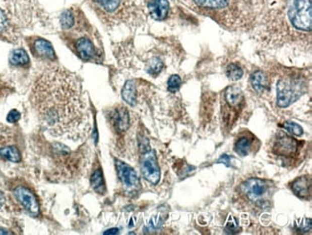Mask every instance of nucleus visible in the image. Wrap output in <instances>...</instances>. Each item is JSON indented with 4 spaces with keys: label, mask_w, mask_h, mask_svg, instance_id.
Masks as SVG:
<instances>
[{
    "label": "nucleus",
    "mask_w": 312,
    "mask_h": 235,
    "mask_svg": "<svg viewBox=\"0 0 312 235\" xmlns=\"http://www.w3.org/2000/svg\"><path fill=\"white\" fill-rule=\"evenodd\" d=\"M32 102L52 135L70 140L82 138L89 127V114L79 79L54 67L34 85Z\"/></svg>",
    "instance_id": "1"
},
{
    "label": "nucleus",
    "mask_w": 312,
    "mask_h": 235,
    "mask_svg": "<svg viewBox=\"0 0 312 235\" xmlns=\"http://www.w3.org/2000/svg\"><path fill=\"white\" fill-rule=\"evenodd\" d=\"M227 26H249L257 21L261 0H175Z\"/></svg>",
    "instance_id": "2"
},
{
    "label": "nucleus",
    "mask_w": 312,
    "mask_h": 235,
    "mask_svg": "<svg viewBox=\"0 0 312 235\" xmlns=\"http://www.w3.org/2000/svg\"><path fill=\"white\" fill-rule=\"evenodd\" d=\"M109 24H141L145 17L144 0H86Z\"/></svg>",
    "instance_id": "3"
},
{
    "label": "nucleus",
    "mask_w": 312,
    "mask_h": 235,
    "mask_svg": "<svg viewBox=\"0 0 312 235\" xmlns=\"http://www.w3.org/2000/svg\"><path fill=\"white\" fill-rule=\"evenodd\" d=\"M307 81L300 75H286L277 82V104L286 108L307 92Z\"/></svg>",
    "instance_id": "4"
},
{
    "label": "nucleus",
    "mask_w": 312,
    "mask_h": 235,
    "mask_svg": "<svg viewBox=\"0 0 312 235\" xmlns=\"http://www.w3.org/2000/svg\"><path fill=\"white\" fill-rule=\"evenodd\" d=\"M242 192L255 205H262L269 197V182L261 178H250L241 186Z\"/></svg>",
    "instance_id": "5"
},
{
    "label": "nucleus",
    "mask_w": 312,
    "mask_h": 235,
    "mask_svg": "<svg viewBox=\"0 0 312 235\" xmlns=\"http://www.w3.org/2000/svg\"><path fill=\"white\" fill-rule=\"evenodd\" d=\"M115 161H116L115 167L117 174L126 191L128 193H136L141 187V182L138 174L129 165L122 162L120 160Z\"/></svg>",
    "instance_id": "6"
},
{
    "label": "nucleus",
    "mask_w": 312,
    "mask_h": 235,
    "mask_svg": "<svg viewBox=\"0 0 312 235\" xmlns=\"http://www.w3.org/2000/svg\"><path fill=\"white\" fill-rule=\"evenodd\" d=\"M141 173L143 177L152 184H157L161 178V171L155 152L148 151L143 154L141 162Z\"/></svg>",
    "instance_id": "7"
},
{
    "label": "nucleus",
    "mask_w": 312,
    "mask_h": 235,
    "mask_svg": "<svg viewBox=\"0 0 312 235\" xmlns=\"http://www.w3.org/2000/svg\"><path fill=\"white\" fill-rule=\"evenodd\" d=\"M14 194L20 205L33 217H37L40 214V205L35 197L29 189L23 186H19L15 189Z\"/></svg>",
    "instance_id": "8"
},
{
    "label": "nucleus",
    "mask_w": 312,
    "mask_h": 235,
    "mask_svg": "<svg viewBox=\"0 0 312 235\" xmlns=\"http://www.w3.org/2000/svg\"><path fill=\"white\" fill-rule=\"evenodd\" d=\"M145 10L155 21L166 20L171 11L170 0H144Z\"/></svg>",
    "instance_id": "9"
},
{
    "label": "nucleus",
    "mask_w": 312,
    "mask_h": 235,
    "mask_svg": "<svg viewBox=\"0 0 312 235\" xmlns=\"http://www.w3.org/2000/svg\"><path fill=\"white\" fill-rule=\"evenodd\" d=\"M298 148L299 142L295 138L282 133L277 137L273 151L278 155L292 156L298 152Z\"/></svg>",
    "instance_id": "10"
},
{
    "label": "nucleus",
    "mask_w": 312,
    "mask_h": 235,
    "mask_svg": "<svg viewBox=\"0 0 312 235\" xmlns=\"http://www.w3.org/2000/svg\"><path fill=\"white\" fill-rule=\"evenodd\" d=\"M74 50L83 61H94L97 59L98 52L90 38L80 37L74 42Z\"/></svg>",
    "instance_id": "11"
},
{
    "label": "nucleus",
    "mask_w": 312,
    "mask_h": 235,
    "mask_svg": "<svg viewBox=\"0 0 312 235\" xmlns=\"http://www.w3.org/2000/svg\"><path fill=\"white\" fill-rule=\"evenodd\" d=\"M32 52L35 56L41 58V59H48L50 61H55L57 59L56 53L54 52V49L52 46L50 41L39 38L33 41L32 43Z\"/></svg>",
    "instance_id": "12"
},
{
    "label": "nucleus",
    "mask_w": 312,
    "mask_h": 235,
    "mask_svg": "<svg viewBox=\"0 0 312 235\" xmlns=\"http://www.w3.org/2000/svg\"><path fill=\"white\" fill-rule=\"evenodd\" d=\"M250 83L253 90L259 95H262L270 90L269 76L261 70L253 72L250 77Z\"/></svg>",
    "instance_id": "13"
},
{
    "label": "nucleus",
    "mask_w": 312,
    "mask_h": 235,
    "mask_svg": "<svg viewBox=\"0 0 312 235\" xmlns=\"http://www.w3.org/2000/svg\"><path fill=\"white\" fill-rule=\"evenodd\" d=\"M291 188L293 192L299 198L308 200L311 195V179L307 175L298 177L293 181Z\"/></svg>",
    "instance_id": "14"
},
{
    "label": "nucleus",
    "mask_w": 312,
    "mask_h": 235,
    "mask_svg": "<svg viewBox=\"0 0 312 235\" xmlns=\"http://www.w3.org/2000/svg\"><path fill=\"white\" fill-rule=\"evenodd\" d=\"M113 123L119 131H126L130 125L129 112L125 107H119L114 110L112 115Z\"/></svg>",
    "instance_id": "15"
},
{
    "label": "nucleus",
    "mask_w": 312,
    "mask_h": 235,
    "mask_svg": "<svg viewBox=\"0 0 312 235\" xmlns=\"http://www.w3.org/2000/svg\"><path fill=\"white\" fill-rule=\"evenodd\" d=\"M121 96L123 101L126 103H128L131 106H135L138 100V95H137V87L136 83L134 80H128L125 83Z\"/></svg>",
    "instance_id": "16"
},
{
    "label": "nucleus",
    "mask_w": 312,
    "mask_h": 235,
    "mask_svg": "<svg viewBox=\"0 0 312 235\" xmlns=\"http://www.w3.org/2000/svg\"><path fill=\"white\" fill-rule=\"evenodd\" d=\"M91 187L98 194H104L106 192V186L103 173L101 169H96L91 176Z\"/></svg>",
    "instance_id": "17"
},
{
    "label": "nucleus",
    "mask_w": 312,
    "mask_h": 235,
    "mask_svg": "<svg viewBox=\"0 0 312 235\" xmlns=\"http://www.w3.org/2000/svg\"><path fill=\"white\" fill-rule=\"evenodd\" d=\"M252 144L253 139L247 136H242L234 144V152L240 156H246L252 149Z\"/></svg>",
    "instance_id": "18"
},
{
    "label": "nucleus",
    "mask_w": 312,
    "mask_h": 235,
    "mask_svg": "<svg viewBox=\"0 0 312 235\" xmlns=\"http://www.w3.org/2000/svg\"><path fill=\"white\" fill-rule=\"evenodd\" d=\"M0 156L3 159L14 163H18L21 160L20 151L14 146H8L0 149Z\"/></svg>",
    "instance_id": "19"
},
{
    "label": "nucleus",
    "mask_w": 312,
    "mask_h": 235,
    "mask_svg": "<svg viewBox=\"0 0 312 235\" xmlns=\"http://www.w3.org/2000/svg\"><path fill=\"white\" fill-rule=\"evenodd\" d=\"M30 62L27 52L23 49L15 50L11 53L10 63L14 66H26Z\"/></svg>",
    "instance_id": "20"
},
{
    "label": "nucleus",
    "mask_w": 312,
    "mask_h": 235,
    "mask_svg": "<svg viewBox=\"0 0 312 235\" xmlns=\"http://www.w3.org/2000/svg\"><path fill=\"white\" fill-rule=\"evenodd\" d=\"M243 74H244V72H243L241 67L236 63L229 64L227 69H226V75L232 81L240 80Z\"/></svg>",
    "instance_id": "21"
},
{
    "label": "nucleus",
    "mask_w": 312,
    "mask_h": 235,
    "mask_svg": "<svg viewBox=\"0 0 312 235\" xmlns=\"http://www.w3.org/2000/svg\"><path fill=\"white\" fill-rule=\"evenodd\" d=\"M10 28V19L7 14V8L3 4V0H0V35L5 34Z\"/></svg>",
    "instance_id": "22"
},
{
    "label": "nucleus",
    "mask_w": 312,
    "mask_h": 235,
    "mask_svg": "<svg viewBox=\"0 0 312 235\" xmlns=\"http://www.w3.org/2000/svg\"><path fill=\"white\" fill-rule=\"evenodd\" d=\"M162 69H163V63H162V61L158 57H154L147 64L146 71H147L149 74L153 75V76H157L162 71Z\"/></svg>",
    "instance_id": "23"
},
{
    "label": "nucleus",
    "mask_w": 312,
    "mask_h": 235,
    "mask_svg": "<svg viewBox=\"0 0 312 235\" xmlns=\"http://www.w3.org/2000/svg\"><path fill=\"white\" fill-rule=\"evenodd\" d=\"M182 80L178 74H172L167 80V90L172 93L178 92L181 88Z\"/></svg>",
    "instance_id": "24"
},
{
    "label": "nucleus",
    "mask_w": 312,
    "mask_h": 235,
    "mask_svg": "<svg viewBox=\"0 0 312 235\" xmlns=\"http://www.w3.org/2000/svg\"><path fill=\"white\" fill-rule=\"evenodd\" d=\"M283 127H284L286 130H288L289 132H291L292 134H294V135H296V136H301V135H302V133H303L302 126H300V125L297 124V123L287 122V123H284Z\"/></svg>",
    "instance_id": "25"
},
{
    "label": "nucleus",
    "mask_w": 312,
    "mask_h": 235,
    "mask_svg": "<svg viewBox=\"0 0 312 235\" xmlns=\"http://www.w3.org/2000/svg\"><path fill=\"white\" fill-rule=\"evenodd\" d=\"M225 229H226V231L228 233H236V232H238V225H237L235 219L232 218V216L227 221Z\"/></svg>",
    "instance_id": "26"
},
{
    "label": "nucleus",
    "mask_w": 312,
    "mask_h": 235,
    "mask_svg": "<svg viewBox=\"0 0 312 235\" xmlns=\"http://www.w3.org/2000/svg\"><path fill=\"white\" fill-rule=\"evenodd\" d=\"M20 113L18 110H16V109L11 110L9 114H8V116H7V121L11 123H17V122L20 121Z\"/></svg>",
    "instance_id": "27"
},
{
    "label": "nucleus",
    "mask_w": 312,
    "mask_h": 235,
    "mask_svg": "<svg viewBox=\"0 0 312 235\" xmlns=\"http://www.w3.org/2000/svg\"><path fill=\"white\" fill-rule=\"evenodd\" d=\"M231 160H232V158L229 155L223 154L221 157H220V159L218 160V163L225 164L226 166L229 167V166H231Z\"/></svg>",
    "instance_id": "28"
},
{
    "label": "nucleus",
    "mask_w": 312,
    "mask_h": 235,
    "mask_svg": "<svg viewBox=\"0 0 312 235\" xmlns=\"http://www.w3.org/2000/svg\"><path fill=\"white\" fill-rule=\"evenodd\" d=\"M117 233H118V228H111L104 232V234H117Z\"/></svg>",
    "instance_id": "29"
},
{
    "label": "nucleus",
    "mask_w": 312,
    "mask_h": 235,
    "mask_svg": "<svg viewBox=\"0 0 312 235\" xmlns=\"http://www.w3.org/2000/svg\"><path fill=\"white\" fill-rule=\"evenodd\" d=\"M4 203H5V198H4V195L2 194V193L0 192V207H1L2 205H4Z\"/></svg>",
    "instance_id": "30"
},
{
    "label": "nucleus",
    "mask_w": 312,
    "mask_h": 235,
    "mask_svg": "<svg viewBox=\"0 0 312 235\" xmlns=\"http://www.w3.org/2000/svg\"><path fill=\"white\" fill-rule=\"evenodd\" d=\"M4 234H10V232H9V231H7L6 229H4V228H1V227H0V235Z\"/></svg>",
    "instance_id": "31"
}]
</instances>
